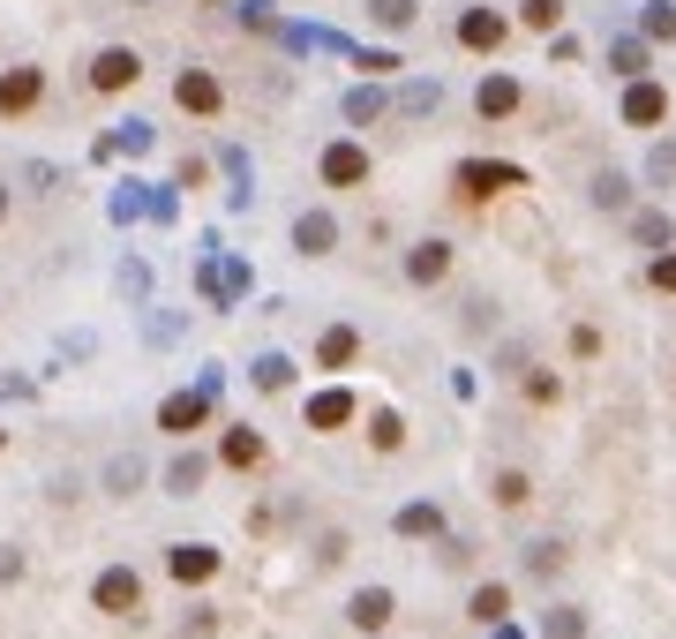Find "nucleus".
Returning <instances> with one entry per match:
<instances>
[{
	"label": "nucleus",
	"mask_w": 676,
	"mask_h": 639,
	"mask_svg": "<svg viewBox=\"0 0 676 639\" xmlns=\"http://www.w3.org/2000/svg\"><path fill=\"white\" fill-rule=\"evenodd\" d=\"M98 98H121V90L143 84V53L135 45H106V53H90V76H84Z\"/></svg>",
	"instance_id": "1"
},
{
	"label": "nucleus",
	"mask_w": 676,
	"mask_h": 639,
	"mask_svg": "<svg viewBox=\"0 0 676 639\" xmlns=\"http://www.w3.org/2000/svg\"><path fill=\"white\" fill-rule=\"evenodd\" d=\"M173 106L196 113V121H211L218 106H226V84H218L211 68H181V76H173Z\"/></svg>",
	"instance_id": "2"
},
{
	"label": "nucleus",
	"mask_w": 676,
	"mask_h": 639,
	"mask_svg": "<svg viewBox=\"0 0 676 639\" xmlns=\"http://www.w3.org/2000/svg\"><path fill=\"white\" fill-rule=\"evenodd\" d=\"M90 602H98L106 617H135V609H143V572H128V564H113V572H98V587H90Z\"/></svg>",
	"instance_id": "3"
},
{
	"label": "nucleus",
	"mask_w": 676,
	"mask_h": 639,
	"mask_svg": "<svg viewBox=\"0 0 676 639\" xmlns=\"http://www.w3.org/2000/svg\"><path fill=\"white\" fill-rule=\"evenodd\" d=\"M39 98H45V68H31V61H23V68H0V121H23Z\"/></svg>",
	"instance_id": "4"
},
{
	"label": "nucleus",
	"mask_w": 676,
	"mask_h": 639,
	"mask_svg": "<svg viewBox=\"0 0 676 639\" xmlns=\"http://www.w3.org/2000/svg\"><path fill=\"white\" fill-rule=\"evenodd\" d=\"M166 572L181 580V587H204V580H218V550H204V542H173Z\"/></svg>",
	"instance_id": "5"
},
{
	"label": "nucleus",
	"mask_w": 676,
	"mask_h": 639,
	"mask_svg": "<svg viewBox=\"0 0 676 639\" xmlns=\"http://www.w3.org/2000/svg\"><path fill=\"white\" fill-rule=\"evenodd\" d=\"M324 181H331V188H361V181H369V151H361V143H331V151H324Z\"/></svg>",
	"instance_id": "6"
},
{
	"label": "nucleus",
	"mask_w": 676,
	"mask_h": 639,
	"mask_svg": "<svg viewBox=\"0 0 676 639\" xmlns=\"http://www.w3.org/2000/svg\"><path fill=\"white\" fill-rule=\"evenodd\" d=\"M204 414H211V399H204V391H173L166 407H159V429L188 436V429H204Z\"/></svg>",
	"instance_id": "7"
},
{
	"label": "nucleus",
	"mask_w": 676,
	"mask_h": 639,
	"mask_svg": "<svg viewBox=\"0 0 676 639\" xmlns=\"http://www.w3.org/2000/svg\"><path fill=\"white\" fill-rule=\"evenodd\" d=\"M624 121H632V128L669 121V90H662V84H632V98H624Z\"/></svg>",
	"instance_id": "8"
},
{
	"label": "nucleus",
	"mask_w": 676,
	"mask_h": 639,
	"mask_svg": "<svg viewBox=\"0 0 676 639\" xmlns=\"http://www.w3.org/2000/svg\"><path fill=\"white\" fill-rule=\"evenodd\" d=\"M218 459H226V467H241V474H255V467H263V436H255V429H226Z\"/></svg>",
	"instance_id": "9"
},
{
	"label": "nucleus",
	"mask_w": 676,
	"mask_h": 639,
	"mask_svg": "<svg viewBox=\"0 0 676 639\" xmlns=\"http://www.w3.org/2000/svg\"><path fill=\"white\" fill-rule=\"evenodd\" d=\"M504 31H511V23H504V15H489V8H473V15L459 23V39L473 45V53H497V45H504Z\"/></svg>",
	"instance_id": "10"
},
{
	"label": "nucleus",
	"mask_w": 676,
	"mask_h": 639,
	"mask_svg": "<svg viewBox=\"0 0 676 639\" xmlns=\"http://www.w3.org/2000/svg\"><path fill=\"white\" fill-rule=\"evenodd\" d=\"M353 422V391H316L308 399V429H346Z\"/></svg>",
	"instance_id": "11"
},
{
	"label": "nucleus",
	"mask_w": 676,
	"mask_h": 639,
	"mask_svg": "<svg viewBox=\"0 0 676 639\" xmlns=\"http://www.w3.org/2000/svg\"><path fill=\"white\" fill-rule=\"evenodd\" d=\"M444 271H451V249H444V241H422V249L406 256V279H414V286H436Z\"/></svg>",
	"instance_id": "12"
},
{
	"label": "nucleus",
	"mask_w": 676,
	"mask_h": 639,
	"mask_svg": "<svg viewBox=\"0 0 676 639\" xmlns=\"http://www.w3.org/2000/svg\"><path fill=\"white\" fill-rule=\"evenodd\" d=\"M346 617H353V632H383V625H391V595H383V587H361Z\"/></svg>",
	"instance_id": "13"
},
{
	"label": "nucleus",
	"mask_w": 676,
	"mask_h": 639,
	"mask_svg": "<svg viewBox=\"0 0 676 639\" xmlns=\"http://www.w3.org/2000/svg\"><path fill=\"white\" fill-rule=\"evenodd\" d=\"M294 241H301V256H331L338 226H331L324 212H301V218H294Z\"/></svg>",
	"instance_id": "14"
},
{
	"label": "nucleus",
	"mask_w": 676,
	"mask_h": 639,
	"mask_svg": "<svg viewBox=\"0 0 676 639\" xmlns=\"http://www.w3.org/2000/svg\"><path fill=\"white\" fill-rule=\"evenodd\" d=\"M473 106H481V121H504L511 106H519V84H511V76H489V84L473 90Z\"/></svg>",
	"instance_id": "15"
},
{
	"label": "nucleus",
	"mask_w": 676,
	"mask_h": 639,
	"mask_svg": "<svg viewBox=\"0 0 676 639\" xmlns=\"http://www.w3.org/2000/svg\"><path fill=\"white\" fill-rule=\"evenodd\" d=\"M504 181H519L511 166H459V188H466V204H481V196H497Z\"/></svg>",
	"instance_id": "16"
},
{
	"label": "nucleus",
	"mask_w": 676,
	"mask_h": 639,
	"mask_svg": "<svg viewBox=\"0 0 676 639\" xmlns=\"http://www.w3.org/2000/svg\"><path fill=\"white\" fill-rule=\"evenodd\" d=\"M353 354H361V332H346V324H331V332L316 339V361H324V369H346Z\"/></svg>",
	"instance_id": "17"
},
{
	"label": "nucleus",
	"mask_w": 676,
	"mask_h": 639,
	"mask_svg": "<svg viewBox=\"0 0 676 639\" xmlns=\"http://www.w3.org/2000/svg\"><path fill=\"white\" fill-rule=\"evenodd\" d=\"M519 23H526V31H556V23H564V0H519Z\"/></svg>",
	"instance_id": "18"
},
{
	"label": "nucleus",
	"mask_w": 676,
	"mask_h": 639,
	"mask_svg": "<svg viewBox=\"0 0 676 639\" xmlns=\"http://www.w3.org/2000/svg\"><path fill=\"white\" fill-rule=\"evenodd\" d=\"M369 15H377V31H406V23H414V0H369Z\"/></svg>",
	"instance_id": "19"
},
{
	"label": "nucleus",
	"mask_w": 676,
	"mask_h": 639,
	"mask_svg": "<svg viewBox=\"0 0 676 639\" xmlns=\"http://www.w3.org/2000/svg\"><path fill=\"white\" fill-rule=\"evenodd\" d=\"M166 481H173V497H196V481H204V459H196V452H181Z\"/></svg>",
	"instance_id": "20"
},
{
	"label": "nucleus",
	"mask_w": 676,
	"mask_h": 639,
	"mask_svg": "<svg viewBox=\"0 0 676 639\" xmlns=\"http://www.w3.org/2000/svg\"><path fill=\"white\" fill-rule=\"evenodd\" d=\"M526 497H534V481H526L519 467H511V474H497V505H504V511H519Z\"/></svg>",
	"instance_id": "21"
},
{
	"label": "nucleus",
	"mask_w": 676,
	"mask_h": 639,
	"mask_svg": "<svg viewBox=\"0 0 676 639\" xmlns=\"http://www.w3.org/2000/svg\"><path fill=\"white\" fill-rule=\"evenodd\" d=\"M436 527H444V511H436V505H406V511H399V534H436Z\"/></svg>",
	"instance_id": "22"
},
{
	"label": "nucleus",
	"mask_w": 676,
	"mask_h": 639,
	"mask_svg": "<svg viewBox=\"0 0 676 639\" xmlns=\"http://www.w3.org/2000/svg\"><path fill=\"white\" fill-rule=\"evenodd\" d=\"M504 609H511V587H481V595H473V625H497Z\"/></svg>",
	"instance_id": "23"
},
{
	"label": "nucleus",
	"mask_w": 676,
	"mask_h": 639,
	"mask_svg": "<svg viewBox=\"0 0 676 639\" xmlns=\"http://www.w3.org/2000/svg\"><path fill=\"white\" fill-rule=\"evenodd\" d=\"M369 436H377V452H399V444H406V422H399V414H377Z\"/></svg>",
	"instance_id": "24"
},
{
	"label": "nucleus",
	"mask_w": 676,
	"mask_h": 639,
	"mask_svg": "<svg viewBox=\"0 0 676 639\" xmlns=\"http://www.w3.org/2000/svg\"><path fill=\"white\" fill-rule=\"evenodd\" d=\"M646 39H676V8H669V0L646 8Z\"/></svg>",
	"instance_id": "25"
},
{
	"label": "nucleus",
	"mask_w": 676,
	"mask_h": 639,
	"mask_svg": "<svg viewBox=\"0 0 676 639\" xmlns=\"http://www.w3.org/2000/svg\"><path fill=\"white\" fill-rule=\"evenodd\" d=\"M255 383H263V391H279V383H286V361H279V354H271V361H255Z\"/></svg>",
	"instance_id": "26"
},
{
	"label": "nucleus",
	"mask_w": 676,
	"mask_h": 639,
	"mask_svg": "<svg viewBox=\"0 0 676 639\" xmlns=\"http://www.w3.org/2000/svg\"><path fill=\"white\" fill-rule=\"evenodd\" d=\"M654 286H662V294H676V256H654Z\"/></svg>",
	"instance_id": "27"
},
{
	"label": "nucleus",
	"mask_w": 676,
	"mask_h": 639,
	"mask_svg": "<svg viewBox=\"0 0 676 639\" xmlns=\"http://www.w3.org/2000/svg\"><path fill=\"white\" fill-rule=\"evenodd\" d=\"M549 639H579V617L564 609V617H549Z\"/></svg>",
	"instance_id": "28"
},
{
	"label": "nucleus",
	"mask_w": 676,
	"mask_h": 639,
	"mask_svg": "<svg viewBox=\"0 0 676 639\" xmlns=\"http://www.w3.org/2000/svg\"><path fill=\"white\" fill-rule=\"evenodd\" d=\"M0 218H8V188H0Z\"/></svg>",
	"instance_id": "29"
},
{
	"label": "nucleus",
	"mask_w": 676,
	"mask_h": 639,
	"mask_svg": "<svg viewBox=\"0 0 676 639\" xmlns=\"http://www.w3.org/2000/svg\"><path fill=\"white\" fill-rule=\"evenodd\" d=\"M0 444H8V429H0Z\"/></svg>",
	"instance_id": "30"
}]
</instances>
